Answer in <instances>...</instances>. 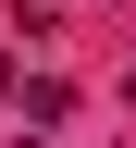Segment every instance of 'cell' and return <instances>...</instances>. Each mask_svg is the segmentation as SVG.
<instances>
[{
  "label": "cell",
  "mask_w": 136,
  "mask_h": 148,
  "mask_svg": "<svg viewBox=\"0 0 136 148\" xmlns=\"http://www.w3.org/2000/svg\"><path fill=\"white\" fill-rule=\"evenodd\" d=\"M12 25H62V0H12Z\"/></svg>",
  "instance_id": "cell-1"
},
{
  "label": "cell",
  "mask_w": 136,
  "mask_h": 148,
  "mask_svg": "<svg viewBox=\"0 0 136 148\" xmlns=\"http://www.w3.org/2000/svg\"><path fill=\"white\" fill-rule=\"evenodd\" d=\"M12 86H25V74H12V49H0V99H12Z\"/></svg>",
  "instance_id": "cell-2"
}]
</instances>
